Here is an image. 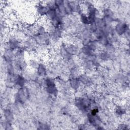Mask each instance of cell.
I'll use <instances>...</instances> for the list:
<instances>
[{
    "mask_svg": "<svg viewBox=\"0 0 130 130\" xmlns=\"http://www.w3.org/2000/svg\"><path fill=\"white\" fill-rule=\"evenodd\" d=\"M38 73L41 76L46 74V69L43 64H40L39 65L38 68Z\"/></svg>",
    "mask_w": 130,
    "mask_h": 130,
    "instance_id": "5b68a950",
    "label": "cell"
},
{
    "mask_svg": "<svg viewBox=\"0 0 130 130\" xmlns=\"http://www.w3.org/2000/svg\"><path fill=\"white\" fill-rule=\"evenodd\" d=\"M80 20L81 22V23L84 25L89 24L87 15L84 13L81 14L80 17Z\"/></svg>",
    "mask_w": 130,
    "mask_h": 130,
    "instance_id": "277c9868",
    "label": "cell"
},
{
    "mask_svg": "<svg viewBox=\"0 0 130 130\" xmlns=\"http://www.w3.org/2000/svg\"><path fill=\"white\" fill-rule=\"evenodd\" d=\"M80 82V81L79 80L73 77L70 81L71 86L74 89H77L78 88V87L79 86Z\"/></svg>",
    "mask_w": 130,
    "mask_h": 130,
    "instance_id": "3957f363",
    "label": "cell"
},
{
    "mask_svg": "<svg viewBox=\"0 0 130 130\" xmlns=\"http://www.w3.org/2000/svg\"><path fill=\"white\" fill-rule=\"evenodd\" d=\"M48 10H49V8L47 5L45 6V5H40L37 7V12L39 15L41 16H44L45 15H46Z\"/></svg>",
    "mask_w": 130,
    "mask_h": 130,
    "instance_id": "7a4b0ae2",
    "label": "cell"
},
{
    "mask_svg": "<svg viewBox=\"0 0 130 130\" xmlns=\"http://www.w3.org/2000/svg\"><path fill=\"white\" fill-rule=\"evenodd\" d=\"M115 110H116V113L118 115H122L124 114L125 109L121 107H117Z\"/></svg>",
    "mask_w": 130,
    "mask_h": 130,
    "instance_id": "8992f818",
    "label": "cell"
},
{
    "mask_svg": "<svg viewBox=\"0 0 130 130\" xmlns=\"http://www.w3.org/2000/svg\"><path fill=\"white\" fill-rule=\"evenodd\" d=\"M116 31L120 35L125 34L128 31V26L126 23H119L116 26Z\"/></svg>",
    "mask_w": 130,
    "mask_h": 130,
    "instance_id": "6da1fadb",
    "label": "cell"
}]
</instances>
